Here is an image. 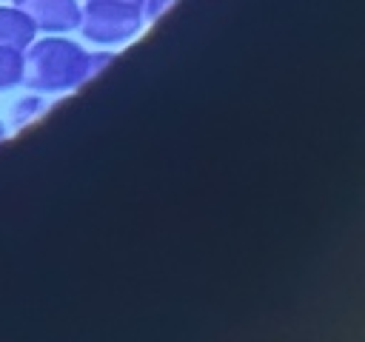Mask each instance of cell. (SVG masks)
<instances>
[{
  "instance_id": "cell-8",
  "label": "cell",
  "mask_w": 365,
  "mask_h": 342,
  "mask_svg": "<svg viewBox=\"0 0 365 342\" xmlns=\"http://www.w3.org/2000/svg\"><path fill=\"white\" fill-rule=\"evenodd\" d=\"M3 137H6V125L0 123V142H3Z\"/></svg>"
},
{
  "instance_id": "cell-3",
  "label": "cell",
  "mask_w": 365,
  "mask_h": 342,
  "mask_svg": "<svg viewBox=\"0 0 365 342\" xmlns=\"http://www.w3.org/2000/svg\"><path fill=\"white\" fill-rule=\"evenodd\" d=\"M40 34H68L80 23L77 0H11Z\"/></svg>"
},
{
  "instance_id": "cell-6",
  "label": "cell",
  "mask_w": 365,
  "mask_h": 342,
  "mask_svg": "<svg viewBox=\"0 0 365 342\" xmlns=\"http://www.w3.org/2000/svg\"><path fill=\"white\" fill-rule=\"evenodd\" d=\"M177 0H143L140 3V11H143V23H154L160 20Z\"/></svg>"
},
{
  "instance_id": "cell-2",
  "label": "cell",
  "mask_w": 365,
  "mask_h": 342,
  "mask_svg": "<svg viewBox=\"0 0 365 342\" xmlns=\"http://www.w3.org/2000/svg\"><path fill=\"white\" fill-rule=\"evenodd\" d=\"M143 11L137 3H123V0H86L80 6V34L91 46H123L131 37L140 34L143 28Z\"/></svg>"
},
{
  "instance_id": "cell-4",
  "label": "cell",
  "mask_w": 365,
  "mask_h": 342,
  "mask_svg": "<svg viewBox=\"0 0 365 342\" xmlns=\"http://www.w3.org/2000/svg\"><path fill=\"white\" fill-rule=\"evenodd\" d=\"M34 37H37L34 23L14 3L11 6H0V46L26 48Z\"/></svg>"
},
{
  "instance_id": "cell-5",
  "label": "cell",
  "mask_w": 365,
  "mask_h": 342,
  "mask_svg": "<svg viewBox=\"0 0 365 342\" xmlns=\"http://www.w3.org/2000/svg\"><path fill=\"white\" fill-rule=\"evenodd\" d=\"M23 80V48L0 46V91L20 86Z\"/></svg>"
},
{
  "instance_id": "cell-1",
  "label": "cell",
  "mask_w": 365,
  "mask_h": 342,
  "mask_svg": "<svg viewBox=\"0 0 365 342\" xmlns=\"http://www.w3.org/2000/svg\"><path fill=\"white\" fill-rule=\"evenodd\" d=\"M34 94H66L86 83V48L63 34L34 37L23 48V80Z\"/></svg>"
},
{
  "instance_id": "cell-7",
  "label": "cell",
  "mask_w": 365,
  "mask_h": 342,
  "mask_svg": "<svg viewBox=\"0 0 365 342\" xmlns=\"http://www.w3.org/2000/svg\"><path fill=\"white\" fill-rule=\"evenodd\" d=\"M111 60H114V51H86V80L100 74L103 66H108Z\"/></svg>"
},
{
  "instance_id": "cell-9",
  "label": "cell",
  "mask_w": 365,
  "mask_h": 342,
  "mask_svg": "<svg viewBox=\"0 0 365 342\" xmlns=\"http://www.w3.org/2000/svg\"><path fill=\"white\" fill-rule=\"evenodd\" d=\"M123 3H137V6H140V3H143V0H123Z\"/></svg>"
}]
</instances>
